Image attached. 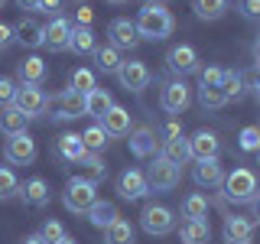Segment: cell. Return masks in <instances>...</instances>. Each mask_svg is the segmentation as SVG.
Returning <instances> with one entry per match:
<instances>
[{
    "label": "cell",
    "instance_id": "cell-21",
    "mask_svg": "<svg viewBox=\"0 0 260 244\" xmlns=\"http://www.w3.org/2000/svg\"><path fill=\"white\" fill-rule=\"evenodd\" d=\"M224 238H228V244H250L254 241V222L244 215L224 218Z\"/></svg>",
    "mask_w": 260,
    "mask_h": 244
},
{
    "label": "cell",
    "instance_id": "cell-46",
    "mask_svg": "<svg viewBox=\"0 0 260 244\" xmlns=\"http://www.w3.org/2000/svg\"><path fill=\"white\" fill-rule=\"evenodd\" d=\"M10 46H13V26L10 23H0V52H7Z\"/></svg>",
    "mask_w": 260,
    "mask_h": 244
},
{
    "label": "cell",
    "instance_id": "cell-56",
    "mask_svg": "<svg viewBox=\"0 0 260 244\" xmlns=\"http://www.w3.org/2000/svg\"><path fill=\"white\" fill-rule=\"evenodd\" d=\"M108 4H124V0H108Z\"/></svg>",
    "mask_w": 260,
    "mask_h": 244
},
{
    "label": "cell",
    "instance_id": "cell-9",
    "mask_svg": "<svg viewBox=\"0 0 260 244\" xmlns=\"http://www.w3.org/2000/svg\"><path fill=\"white\" fill-rule=\"evenodd\" d=\"M13 104L32 120V117H43V114H46L49 98L43 95V88H39V85H16V98H13Z\"/></svg>",
    "mask_w": 260,
    "mask_h": 244
},
{
    "label": "cell",
    "instance_id": "cell-24",
    "mask_svg": "<svg viewBox=\"0 0 260 244\" xmlns=\"http://www.w3.org/2000/svg\"><path fill=\"white\" fill-rule=\"evenodd\" d=\"M221 95H224V101H241L247 95V75L238 69H224L221 72Z\"/></svg>",
    "mask_w": 260,
    "mask_h": 244
},
{
    "label": "cell",
    "instance_id": "cell-11",
    "mask_svg": "<svg viewBox=\"0 0 260 244\" xmlns=\"http://www.w3.org/2000/svg\"><path fill=\"white\" fill-rule=\"evenodd\" d=\"M108 36H111V46L117 49V52H130V49L140 46V33H137L134 20H127V16H117V20H111Z\"/></svg>",
    "mask_w": 260,
    "mask_h": 244
},
{
    "label": "cell",
    "instance_id": "cell-7",
    "mask_svg": "<svg viewBox=\"0 0 260 244\" xmlns=\"http://www.w3.org/2000/svg\"><path fill=\"white\" fill-rule=\"evenodd\" d=\"M166 69L173 72L176 78H185L192 75V72H199V52H195V46L189 43H179L166 52Z\"/></svg>",
    "mask_w": 260,
    "mask_h": 244
},
{
    "label": "cell",
    "instance_id": "cell-14",
    "mask_svg": "<svg viewBox=\"0 0 260 244\" xmlns=\"http://www.w3.org/2000/svg\"><path fill=\"white\" fill-rule=\"evenodd\" d=\"M72 20H65V16H52V23L43 26V36H46V49L49 52H62V49H69V36H72Z\"/></svg>",
    "mask_w": 260,
    "mask_h": 244
},
{
    "label": "cell",
    "instance_id": "cell-42",
    "mask_svg": "<svg viewBox=\"0 0 260 244\" xmlns=\"http://www.w3.org/2000/svg\"><path fill=\"white\" fill-rule=\"evenodd\" d=\"M221 72L218 65H205V69H199V88H221Z\"/></svg>",
    "mask_w": 260,
    "mask_h": 244
},
{
    "label": "cell",
    "instance_id": "cell-32",
    "mask_svg": "<svg viewBox=\"0 0 260 244\" xmlns=\"http://www.w3.org/2000/svg\"><path fill=\"white\" fill-rule=\"evenodd\" d=\"M162 160H169L173 166H185V163L192 160L189 140H185V137H176V140H166V143H162Z\"/></svg>",
    "mask_w": 260,
    "mask_h": 244
},
{
    "label": "cell",
    "instance_id": "cell-12",
    "mask_svg": "<svg viewBox=\"0 0 260 244\" xmlns=\"http://www.w3.org/2000/svg\"><path fill=\"white\" fill-rule=\"evenodd\" d=\"M4 157L13 163V166H29L36 160V140L29 134H13L7 137V146H4Z\"/></svg>",
    "mask_w": 260,
    "mask_h": 244
},
{
    "label": "cell",
    "instance_id": "cell-2",
    "mask_svg": "<svg viewBox=\"0 0 260 244\" xmlns=\"http://www.w3.org/2000/svg\"><path fill=\"white\" fill-rule=\"evenodd\" d=\"M221 189H224V199H228V202H234V205H250V202L260 195V182H257L254 169L234 166L231 173H224Z\"/></svg>",
    "mask_w": 260,
    "mask_h": 244
},
{
    "label": "cell",
    "instance_id": "cell-4",
    "mask_svg": "<svg viewBox=\"0 0 260 244\" xmlns=\"http://www.w3.org/2000/svg\"><path fill=\"white\" fill-rule=\"evenodd\" d=\"M140 228L153 238H162V234H169L176 228V211L162 205V202H146L140 211Z\"/></svg>",
    "mask_w": 260,
    "mask_h": 244
},
{
    "label": "cell",
    "instance_id": "cell-45",
    "mask_svg": "<svg viewBox=\"0 0 260 244\" xmlns=\"http://www.w3.org/2000/svg\"><path fill=\"white\" fill-rule=\"evenodd\" d=\"M238 10L247 20H260V0H238Z\"/></svg>",
    "mask_w": 260,
    "mask_h": 244
},
{
    "label": "cell",
    "instance_id": "cell-27",
    "mask_svg": "<svg viewBox=\"0 0 260 244\" xmlns=\"http://www.w3.org/2000/svg\"><path fill=\"white\" fill-rule=\"evenodd\" d=\"M91 59H94V69L104 72V75H117L120 62H124V59H120V52H117L111 43H108V46H98L94 52H91Z\"/></svg>",
    "mask_w": 260,
    "mask_h": 244
},
{
    "label": "cell",
    "instance_id": "cell-19",
    "mask_svg": "<svg viewBox=\"0 0 260 244\" xmlns=\"http://www.w3.org/2000/svg\"><path fill=\"white\" fill-rule=\"evenodd\" d=\"M156 130L153 127H137V130H130V153H134L137 160H146V157H153L156 153Z\"/></svg>",
    "mask_w": 260,
    "mask_h": 244
},
{
    "label": "cell",
    "instance_id": "cell-30",
    "mask_svg": "<svg viewBox=\"0 0 260 244\" xmlns=\"http://www.w3.org/2000/svg\"><path fill=\"white\" fill-rule=\"evenodd\" d=\"M94 49H98L94 29H88V26H75V29H72V36H69V52H75V55H91Z\"/></svg>",
    "mask_w": 260,
    "mask_h": 244
},
{
    "label": "cell",
    "instance_id": "cell-38",
    "mask_svg": "<svg viewBox=\"0 0 260 244\" xmlns=\"http://www.w3.org/2000/svg\"><path fill=\"white\" fill-rule=\"evenodd\" d=\"M13 195H20V179L10 166H0V202L13 199Z\"/></svg>",
    "mask_w": 260,
    "mask_h": 244
},
{
    "label": "cell",
    "instance_id": "cell-23",
    "mask_svg": "<svg viewBox=\"0 0 260 244\" xmlns=\"http://www.w3.org/2000/svg\"><path fill=\"white\" fill-rule=\"evenodd\" d=\"M16 78H20V85H39V88H43V81H46V62L39 59V55H26V59L16 65Z\"/></svg>",
    "mask_w": 260,
    "mask_h": 244
},
{
    "label": "cell",
    "instance_id": "cell-3",
    "mask_svg": "<svg viewBox=\"0 0 260 244\" xmlns=\"http://www.w3.org/2000/svg\"><path fill=\"white\" fill-rule=\"evenodd\" d=\"M62 202L72 215H88V208L98 202V182L81 179V176L69 179V182H65V192H62Z\"/></svg>",
    "mask_w": 260,
    "mask_h": 244
},
{
    "label": "cell",
    "instance_id": "cell-58",
    "mask_svg": "<svg viewBox=\"0 0 260 244\" xmlns=\"http://www.w3.org/2000/svg\"><path fill=\"white\" fill-rule=\"evenodd\" d=\"M75 4H85V0H75Z\"/></svg>",
    "mask_w": 260,
    "mask_h": 244
},
{
    "label": "cell",
    "instance_id": "cell-43",
    "mask_svg": "<svg viewBox=\"0 0 260 244\" xmlns=\"http://www.w3.org/2000/svg\"><path fill=\"white\" fill-rule=\"evenodd\" d=\"M13 98H16V81L7 78V75H0V108L13 104Z\"/></svg>",
    "mask_w": 260,
    "mask_h": 244
},
{
    "label": "cell",
    "instance_id": "cell-6",
    "mask_svg": "<svg viewBox=\"0 0 260 244\" xmlns=\"http://www.w3.org/2000/svg\"><path fill=\"white\" fill-rule=\"evenodd\" d=\"M179 179H182V173H179V166H173L169 160L156 157L150 163V169H146V182H150V192H173L179 186Z\"/></svg>",
    "mask_w": 260,
    "mask_h": 244
},
{
    "label": "cell",
    "instance_id": "cell-22",
    "mask_svg": "<svg viewBox=\"0 0 260 244\" xmlns=\"http://www.w3.org/2000/svg\"><path fill=\"white\" fill-rule=\"evenodd\" d=\"M85 143H81V134H62L59 143H55V157L62 163H69V166H75V163L85 157Z\"/></svg>",
    "mask_w": 260,
    "mask_h": 244
},
{
    "label": "cell",
    "instance_id": "cell-26",
    "mask_svg": "<svg viewBox=\"0 0 260 244\" xmlns=\"http://www.w3.org/2000/svg\"><path fill=\"white\" fill-rule=\"evenodd\" d=\"M114 108V98L104 92V88H91V92L85 95V114L88 117H94L98 124H101V117Z\"/></svg>",
    "mask_w": 260,
    "mask_h": 244
},
{
    "label": "cell",
    "instance_id": "cell-16",
    "mask_svg": "<svg viewBox=\"0 0 260 244\" xmlns=\"http://www.w3.org/2000/svg\"><path fill=\"white\" fill-rule=\"evenodd\" d=\"M192 179H195V186H202V189H218V186L224 182V169H221L218 160H195Z\"/></svg>",
    "mask_w": 260,
    "mask_h": 244
},
{
    "label": "cell",
    "instance_id": "cell-5",
    "mask_svg": "<svg viewBox=\"0 0 260 244\" xmlns=\"http://www.w3.org/2000/svg\"><path fill=\"white\" fill-rule=\"evenodd\" d=\"M49 114H52L55 120H75L85 114V95L72 92V88H62L55 98H49Z\"/></svg>",
    "mask_w": 260,
    "mask_h": 244
},
{
    "label": "cell",
    "instance_id": "cell-13",
    "mask_svg": "<svg viewBox=\"0 0 260 244\" xmlns=\"http://www.w3.org/2000/svg\"><path fill=\"white\" fill-rule=\"evenodd\" d=\"M117 192L120 199H143V195H150V182H146V173L140 169H124V173L117 176Z\"/></svg>",
    "mask_w": 260,
    "mask_h": 244
},
{
    "label": "cell",
    "instance_id": "cell-41",
    "mask_svg": "<svg viewBox=\"0 0 260 244\" xmlns=\"http://www.w3.org/2000/svg\"><path fill=\"white\" fill-rule=\"evenodd\" d=\"M39 238H43V244H59L65 238V228L62 222H55V218H49V222L39 228Z\"/></svg>",
    "mask_w": 260,
    "mask_h": 244
},
{
    "label": "cell",
    "instance_id": "cell-28",
    "mask_svg": "<svg viewBox=\"0 0 260 244\" xmlns=\"http://www.w3.org/2000/svg\"><path fill=\"white\" fill-rule=\"evenodd\" d=\"M75 166H78V176L81 179H91V182H104V176H108V166H104L101 153H85Z\"/></svg>",
    "mask_w": 260,
    "mask_h": 244
},
{
    "label": "cell",
    "instance_id": "cell-10",
    "mask_svg": "<svg viewBox=\"0 0 260 244\" xmlns=\"http://www.w3.org/2000/svg\"><path fill=\"white\" fill-rule=\"evenodd\" d=\"M189 101H192V95H189L185 78H173V81H166V85H162L159 104H162V111H166V114H182L185 108H189Z\"/></svg>",
    "mask_w": 260,
    "mask_h": 244
},
{
    "label": "cell",
    "instance_id": "cell-8",
    "mask_svg": "<svg viewBox=\"0 0 260 244\" xmlns=\"http://www.w3.org/2000/svg\"><path fill=\"white\" fill-rule=\"evenodd\" d=\"M150 69L140 62V59H124L120 62V69H117V81H120V88L124 92H134V95H140L146 85H150Z\"/></svg>",
    "mask_w": 260,
    "mask_h": 244
},
{
    "label": "cell",
    "instance_id": "cell-1",
    "mask_svg": "<svg viewBox=\"0 0 260 244\" xmlns=\"http://www.w3.org/2000/svg\"><path fill=\"white\" fill-rule=\"evenodd\" d=\"M134 26H137V33H140V39L159 43V39L173 36V29H176V16L169 13L162 4H146L143 10L137 13Z\"/></svg>",
    "mask_w": 260,
    "mask_h": 244
},
{
    "label": "cell",
    "instance_id": "cell-39",
    "mask_svg": "<svg viewBox=\"0 0 260 244\" xmlns=\"http://www.w3.org/2000/svg\"><path fill=\"white\" fill-rule=\"evenodd\" d=\"M238 146H241L244 153H260V127L257 124L244 127L241 134H238Z\"/></svg>",
    "mask_w": 260,
    "mask_h": 244
},
{
    "label": "cell",
    "instance_id": "cell-17",
    "mask_svg": "<svg viewBox=\"0 0 260 244\" xmlns=\"http://www.w3.org/2000/svg\"><path fill=\"white\" fill-rule=\"evenodd\" d=\"M20 199L26 202L29 208H43V205H49V199H52V189H49V182L43 176H32L20 186Z\"/></svg>",
    "mask_w": 260,
    "mask_h": 244
},
{
    "label": "cell",
    "instance_id": "cell-59",
    "mask_svg": "<svg viewBox=\"0 0 260 244\" xmlns=\"http://www.w3.org/2000/svg\"><path fill=\"white\" fill-rule=\"evenodd\" d=\"M4 4H7V0H0V7H4Z\"/></svg>",
    "mask_w": 260,
    "mask_h": 244
},
{
    "label": "cell",
    "instance_id": "cell-44",
    "mask_svg": "<svg viewBox=\"0 0 260 244\" xmlns=\"http://www.w3.org/2000/svg\"><path fill=\"white\" fill-rule=\"evenodd\" d=\"M159 140L166 143V140H176V137H182V124H179V120H166V124L159 127Z\"/></svg>",
    "mask_w": 260,
    "mask_h": 244
},
{
    "label": "cell",
    "instance_id": "cell-52",
    "mask_svg": "<svg viewBox=\"0 0 260 244\" xmlns=\"http://www.w3.org/2000/svg\"><path fill=\"white\" fill-rule=\"evenodd\" d=\"M254 88L260 92V65H254Z\"/></svg>",
    "mask_w": 260,
    "mask_h": 244
},
{
    "label": "cell",
    "instance_id": "cell-48",
    "mask_svg": "<svg viewBox=\"0 0 260 244\" xmlns=\"http://www.w3.org/2000/svg\"><path fill=\"white\" fill-rule=\"evenodd\" d=\"M59 10H62V0H39V13L59 16Z\"/></svg>",
    "mask_w": 260,
    "mask_h": 244
},
{
    "label": "cell",
    "instance_id": "cell-20",
    "mask_svg": "<svg viewBox=\"0 0 260 244\" xmlns=\"http://www.w3.org/2000/svg\"><path fill=\"white\" fill-rule=\"evenodd\" d=\"M13 43H20L23 49H39V46L46 43L43 26H39L36 20H26V16H23V20L13 26Z\"/></svg>",
    "mask_w": 260,
    "mask_h": 244
},
{
    "label": "cell",
    "instance_id": "cell-55",
    "mask_svg": "<svg viewBox=\"0 0 260 244\" xmlns=\"http://www.w3.org/2000/svg\"><path fill=\"white\" fill-rule=\"evenodd\" d=\"M143 4H162V7H166V0H143Z\"/></svg>",
    "mask_w": 260,
    "mask_h": 244
},
{
    "label": "cell",
    "instance_id": "cell-29",
    "mask_svg": "<svg viewBox=\"0 0 260 244\" xmlns=\"http://www.w3.org/2000/svg\"><path fill=\"white\" fill-rule=\"evenodd\" d=\"M179 215H182L185 222H205V218H208V199L199 195V192L185 195L182 205H179Z\"/></svg>",
    "mask_w": 260,
    "mask_h": 244
},
{
    "label": "cell",
    "instance_id": "cell-40",
    "mask_svg": "<svg viewBox=\"0 0 260 244\" xmlns=\"http://www.w3.org/2000/svg\"><path fill=\"white\" fill-rule=\"evenodd\" d=\"M199 104L205 111H218L221 104H228L224 101V95H221V88H199Z\"/></svg>",
    "mask_w": 260,
    "mask_h": 244
},
{
    "label": "cell",
    "instance_id": "cell-18",
    "mask_svg": "<svg viewBox=\"0 0 260 244\" xmlns=\"http://www.w3.org/2000/svg\"><path fill=\"white\" fill-rule=\"evenodd\" d=\"M101 127L108 137H127L130 130H134V117H130L127 108H120V104H114V108L101 117Z\"/></svg>",
    "mask_w": 260,
    "mask_h": 244
},
{
    "label": "cell",
    "instance_id": "cell-47",
    "mask_svg": "<svg viewBox=\"0 0 260 244\" xmlns=\"http://www.w3.org/2000/svg\"><path fill=\"white\" fill-rule=\"evenodd\" d=\"M91 23H94V10L88 4H81L78 7V26H88V29H91Z\"/></svg>",
    "mask_w": 260,
    "mask_h": 244
},
{
    "label": "cell",
    "instance_id": "cell-35",
    "mask_svg": "<svg viewBox=\"0 0 260 244\" xmlns=\"http://www.w3.org/2000/svg\"><path fill=\"white\" fill-rule=\"evenodd\" d=\"M192 10L199 20L211 23V20H221L228 13V0H192Z\"/></svg>",
    "mask_w": 260,
    "mask_h": 244
},
{
    "label": "cell",
    "instance_id": "cell-54",
    "mask_svg": "<svg viewBox=\"0 0 260 244\" xmlns=\"http://www.w3.org/2000/svg\"><path fill=\"white\" fill-rule=\"evenodd\" d=\"M59 244H78V238H72V234H65V238H62Z\"/></svg>",
    "mask_w": 260,
    "mask_h": 244
},
{
    "label": "cell",
    "instance_id": "cell-36",
    "mask_svg": "<svg viewBox=\"0 0 260 244\" xmlns=\"http://www.w3.org/2000/svg\"><path fill=\"white\" fill-rule=\"evenodd\" d=\"M81 143H85L88 153H104V150H108V143H111V137L104 134L101 124H91L85 134H81Z\"/></svg>",
    "mask_w": 260,
    "mask_h": 244
},
{
    "label": "cell",
    "instance_id": "cell-37",
    "mask_svg": "<svg viewBox=\"0 0 260 244\" xmlns=\"http://www.w3.org/2000/svg\"><path fill=\"white\" fill-rule=\"evenodd\" d=\"M69 88H72V92H78V95H88L91 88H98L94 72H91V69H72V75H69Z\"/></svg>",
    "mask_w": 260,
    "mask_h": 244
},
{
    "label": "cell",
    "instance_id": "cell-25",
    "mask_svg": "<svg viewBox=\"0 0 260 244\" xmlns=\"http://www.w3.org/2000/svg\"><path fill=\"white\" fill-rule=\"evenodd\" d=\"M26 124L29 117L23 114L16 104H7V108H0V134L13 137V134H26Z\"/></svg>",
    "mask_w": 260,
    "mask_h": 244
},
{
    "label": "cell",
    "instance_id": "cell-33",
    "mask_svg": "<svg viewBox=\"0 0 260 244\" xmlns=\"http://www.w3.org/2000/svg\"><path fill=\"white\" fill-rule=\"evenodd\" d=\"M179 238H182V244H208L211 228H208V222H182Z\"/></svg>",
    "mask_w": 260,
    "mask_h": 244
},
{
    "label": "cell",
    "instance_id": "cell-51",
    "mask_svg": "<svg viewBox=\"0 0 260 244\" xmlns=\"http://www.w3.org/2000/svg\"><path fill=\"white\" fill-rule=\"evenodd\" d=\"M250 205H254V218H257V222H260V195H257L254 202H250Z\"/></svg>",
    "mask_w": 260,
    "mask_h": 244
},
{
    "label": "cell",
    "instance_id": "cell-31",
    "mask_svg": "<svg viewBox=\"0 0 260 244\" xmlns=\"http://www.w3.org/2000/svg\"><path fill=\"white\" fill-rule=\"evenodd\" d=\"M134 238H137L134 225H130L127 218H120V215L104 228V241H108V244H134Z\"/></svg>",
    "mask_w": 260,
    "mask_h": 244
},
{
    "label": "cell",
    "instance_id": "cell-49",
    "mask_svg": "<svg viewBox=\"0 0 260 244\" xmlns=\"http://www.w3.org/2000/svg\"><path fill=\"white\" fill-rule=\"evenodd\" d=\"M20 10H39V0H16Z\"/></svg>",
    "mask_w": 260,
    "mask_h": 244
},
{
    "label": "cell",
    "instance_id": "cell-57",
    "mask_svg": "<svg viewBox=\"0 0 260 244\" xmlns=\"http://www.w3.org/2000/svg\"><path fill=\"white\" fill-rule=\"evenodd\" d=\"M257 104H260V92H257Z\"/></svg>",
    "mask_w": 260,
    "mask_h": 244
},
{
    "label": "cell",
    "instance_id": "cell-53",
    "mask_svg": "<svg viewBox=\"0 0 260 244\" xmlns=\"http://www.w3.org/2000/svg\"><path fill=\"white\" fill-rule=\"evenodd\" d=\"M254 65H260V39L254 43Z\"/></svg>",
    "mask_w": 260,
    "mask_h": 244
},
{
    "label": "cell",
    "instance_id": "cell-15",
    "mask_svg": "<svg viewBox=\"0 0 260 244\" xmlns=\"http://www.w3.org/2000/svg\"><path fill=\"white\" fill-rule=\"evenodd\" d=\"M189 150H192V160H218L221 140H218L215 130H199V134L189 137Z\"/></svg>",
    "mask_w": 260,
    "mask_h": 244
},
{
    "label": "cell",
    "instance_id": "cell-50",
    "mask_svg": "<svg viewBox=\"0 0 260 244\" xmlns=\"http://www.w3.org/2000/svg\"><path fill=\"white\" fill-rule=\"evenodd\" d=\"M20 244H43V238H39V234H26Z\"/></svg>",
    "mask_w": 260,
    "mask_h": 244
},
{
    "label": "cell",
    "instance_id": "cell-34",
    "mask_svg": "<svg viewBox=\"0 0 260 244\" xmlns=\"http://www.w3.org/2000/svg\"><path fill=\"white\" fill-rule=\"evenodd\" d=\"M114 218H117V208H114V202H108V199H98L91 208H88V222H91L94 228H108Z\"/></svg>",
    "mask_w": 260,
    "mask_h": 244
}]
</instances>
